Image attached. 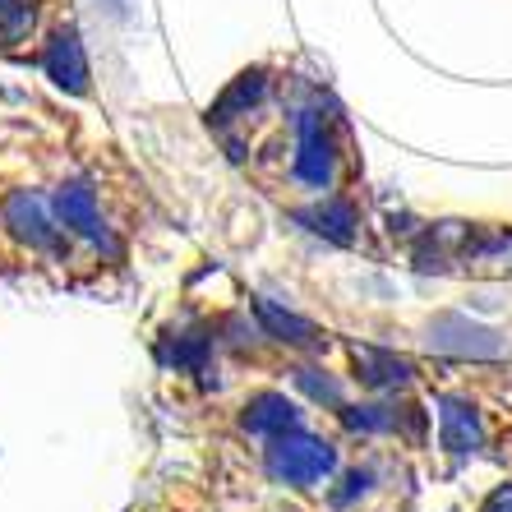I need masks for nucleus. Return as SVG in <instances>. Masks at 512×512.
<instances>
[{"label": "nucleus", "mask_w": 512, "mask_h": 512, "mask_svg": "<svg viewBox=\"0 0 512 512\" xmlns=\"http://www.w3.org/2000/svg\"><path fill=\"white\" fill-rule=\"evenodd\" d=\"M296 176L314 190L328 185L333 176V143H328V120L319 111H305L300 116V143H296Z\"/></svg>", "instance_id": "f257e3e1"}, {"label": "nucleus", "mask_w": 512, "mask_h": 512, "mask_svg": "<svg viewBox=\"0 0 512 512\" xmlns=\"http://www.w3.org/2000/svg\"><path fill=\"white\" fill-rule=\"evenodd\" d=\"M42 70H47V79H56L65 93H84L88 88V60H84V47H79V33H74V28H56V37H51L47 51H42Z\"/></svg>", "instance_id": "f03ea898"}, {"label": "nucleus", "mask_w": 512, "mask_h": 512, "mask_svg": "<svg viewBox=\"0 0 512 512\" xmlns=\"http://www.w3.org/2000/svg\"><path fill=\"white\" fill-rule=\"evenodd\" d=\"M328 462H333V453L319 439H282L273 448V466L286 480H314L328 471Z\"/></svg>", "instance_id": "7ed1b4c3"}, {"label": "nucleus", "mask_w": 512, "mask_h": 512, "mask_svg": "<svg viewBox=\"0 0 512 512\" xmlns=\"http://www.w3.org/2000/svg\"><path fill=\"white\" fill-rule=\"evenodd\" d=\"M56 217L79 236H102V217H97V199L88 185H60L56 190Z\"/></svg>", "instance_id": "20e7f679"}, {"label": "nucleus", "mask_w": 512, "mask_h": 512, "mask_svg": "<svg viewBox=\"0 0 512 512\" xmlns=\"http://www.w3.org/2000/svg\"><path fill=\"white\" fill-rule=\"evenodd\" d=\"M250 416H245V425L250 429H259V434H273V429H291L296 425V406L286 402L282 393H263V397H254L250 406H245Z\"/></svg>", "instance_id": "39448f33"}, {"label": "nucleus", "mask_w": 512, "mask_h": 512, "mask_svg": "<svg viewBox=\"0 0 512 512\" xmlns=\"http://www.w3.org/2000/svg\"><path fill=\"white\" fill-rule=\"evenodd\" d=\"M5 222H10L14 231L24 240H33V245H42V240H51V227L47 217H42V208H37L28 194H14L10 203H5Z\"/></svg>", "instance_id": "423d86ee"}, {"label": "nucleus", "mask_w": 512, "mask_h": 512, "mask_svg": "<svg viewBox=\"0 0 512 512\" xmlns=\"http://www.w3.org/2000/svg\"><path fill=\"white\" fill-rule=\"evenodd\" d=\"M254 310H259V319L273 328L282 342H314V328L305 319H296V314H286V310H277L273 300H254Z\"/></svg>", "instance_id": "0eeeda50"}, {"label": "nucleus", "mask_w": 512, "mask_h": 512, "mask_svg": "<svg viewBox=\"0 0 512 512\" xmlns=\"http://www.w3.org/2000/svg\"><path fill=\"white\" fill-rule=\"evenodd\" d=\"M310 222H314V231H319V236H333V240H351V227H356V217H351V208H346V203H323Z\"/></svg>", "instance_id": "6e6552de"}]
</instances>
